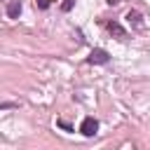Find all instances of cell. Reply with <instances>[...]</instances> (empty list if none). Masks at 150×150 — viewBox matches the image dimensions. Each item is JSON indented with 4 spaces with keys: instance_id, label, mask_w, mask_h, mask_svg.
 Instances as JSON below:
<instances>
[{
    "instance_id": "6da1fadb",
    "label": "cell",
    "mask_w": 150,
    "mask_h": 150,
    "mask_svg": "<svg viewBox=\"0 0 150 150\" xmlns=\"http://www.w3.org/2000/svg\"><path fill=\"white\" fill-rule=\"evenodd\" d=\"M110 61V54L105 49H91V54L87 56V63H94V66H105Z\"/></svg>"
},
{
    "instance_id": "7a4b0ae2",
    "label": "cell",
    "mask_w": 150,
    "mask_h": 150,
    "mask_svg": "<svg viewBox=\"0 0 150 150\" xmlns=\"http://www.w3.org/2000/svg\"><path fill=\"white\" fill-rule=\"evenodd\" d=\"M80 131H82V136L91 138V136L98 131V120H96V117H84L82 124H80Z\"/></svg>"
},
{
    "instance_id": "3957f363",
    "label": "cell",
    "mask_w": 150,
    "mask_h": 150,
    "mask_svg": "<svg viewBox=\"0 0 150 150\" xmlns=\"http://www.w3.org/2000/svg\"><path fill=\"white\" fill-rule=\"evenodd\" d=\"M7 16L9 19H16L19 14H21V0H7Z\"/></svg>"
},
{
    "instance_id": "277c9868",
    "label": "cell",
    "mask_w": 150,
    "mask_h": 150,
    "mask_svg": "<svg viewBox=\"0 0 150 150\" xmlns=\"http://www.w3.org/2000/svg\"><path fill=\"white\" fill-rule=\"evenodd\" d=\"M105 28H108V30H110L115 38H120V40H124V38H127V30H124V28H122L117 21H108V23H105Z\"/></svg>"
},
{
    "instance_id": "5b68a950",
    "label": "cell",
    "mask_w": 150,
    "mask_h": 150,
    "mask_svg": "<svg viewBox=\"0 0 150 150\" xmlns=\"http://www.w3.org/2000/svg\"><path fill=\"white\" fill-rule=\"evenodd\" d=\"M127 19H129V23H134L136 28H141V26H143V21H141V14H138L136 9H131V12L127 14Z\"/></svg>"
},
{
    "instance_id": "8992f818",
    "label": "cell",
    "mask_w": 150,
    "mask_h": 150,
    "mask_svg": "<svg viewBox=\"0 0 150 150\" xmlns=\"http://www.w3.org/2000/svg\"><path fill=\"white\" fill-rule=\"evenodd\" d=\"M73 5H75V0H63L61 9H63V12H70V9H73Z\"/></svg>"
},
{
    "instance_id": "52a82bcc",
    "label": "cell",
    "mask_w": 150,
    "mask_h": 150,
    "mask_svg": "<svg viewBox=\"0 0 150 150\" xmlns=\"http://www.w3.org/2000/svg\"><path fill=\"white\" fill-rule=\"evenodd\" d=\"M35 5H38L40 9H47V7L52 5V0H35Z\"/></svg>"
}]
</instances>
